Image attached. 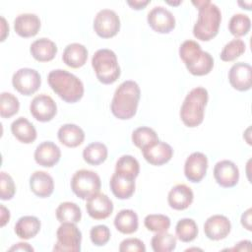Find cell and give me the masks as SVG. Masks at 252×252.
Returning a JSON list of instances; mask_svg holds the SVG:
<instances>
[{
  "label": "cell",
  "mask_w": 252,
  "mask_h": 252,
  "mask_svg": "<svg viewBox=\"0 0 252 252\" xmlns=\"http://www.w3.org/2000/svg\"><path fill=\"white\" fill-rule=\"evenodd\" d=\"M192 4L198 9V19L193 27V34L199 40L209 41L219 32L221 22L220 10L210 0L192 1Z\"/></svg>",
  "instance_id": "1"
},
{
  "label": "cell",
  "mask_w": 252,
  "mask_h": 252,
  "mask_svg": "<svg viewBox=\"0 0 252 252\" xmlns=\"http://www.w3.org/2000/svg\"><path fill=\"white\" fill-rule=\"evenodd\" d=\"M140 96L139 85L131 80L124 81L114 92L110 104L112 114L121 120L132 118L137 112Z\"/></svg>",
  "instance_id": "2"
},
{
  "label": "cell",
  "mask_w": 252,
  "mask_h": 252,
  "mask_svg": "<svg viewBox=\"0 0 252 252\" xmlns=\"http://www.w3.org/2000/svg\"><path fill=\"white\" fill-rule=\"evenodd\" d=\"M47 81L52 91L68 103H75L84 95L83 82L66 70L56 69L50 71Z\"/></svg>",
  "instance_id": "3"
},
{
  "label": "cell",
  "mask_w": 252,
  "mask_h": 252,
  "mask_svg": "<svg viewBox=\"0 0 252 252\" xmlns=\"http://www.w3.org/2000/svg\"><path fill=\"white\" fill-rule=\"evenodd\" d=\"M179 56L187 70L194 76L207 75L214 67V58L212 55L207 51H203L200 44L191 39L181 43Z\"/></svg>",
  "instance_id": "4"
},
{
  "label": "cell",
  "mask_w": 252,
  "mask_h": 252,
  "mask_svg": "<svg viewBox=\"0 0 252 252\" xmlns=\"http://www.w3.org/2000/svg\"><path fill=\"white\" fill-rule=\"evenodd\" d=\"M208 99V91L203 87L194 88L188 93L180 107V118L187 127H197L203 122Z\"/></svg>",
  "instance_id": "5"
},
{
  "label": "cell",
  "mask_w": 252,
  "mask_h": 252,
  "mask_svg": "<svg viewBox=\"0 0 252 252\" xmlns=\"http://www.w3.org/2000/svg\"><path fill=\"white\" fill-rule=\"evenodd\" d=\"M92 66L97 80L104 85L113 84L121 74L116 54L107 48L98 49L94 52Z\"/></svg>",
  "instance_id": "6"
},
{
  "label": "cell",
  "mask_w": 252,
  "mask_h": 252,
  "mask_svg": "<svg viewBox=\"0 0 252 252\" xmlns=\"http://www.w3.org/2000/svg\"><path fill=\"white\" fill-rule=\"evenodd\" d=\"M101 181L98 174L93 170H77L71 179V189L80 199H88L99 192Z\"/></svg>",
  "instance_id": "7"
},
{
  "label": "cell",
  "mask_w": 252,
  "mask_h": 252,
  "mask_svg": "<svg viewBox=\"0 0 252 252\" xmlns=\"http://www.w3.org/2000/svg\"><path fill=\"white\" fill-rule=\"evenodd\" d=\"M57 242L54 251L79 252L81 250L82 232L73 222H62L56 231Z\"/></svg>",
  "instance_id": "8"
},
{
  "label": "cell",
  "mask_w": 252,
  "mask_h": 252,
  "mask_svg": "<svg viewBox=\"0 0 252 252\" xmlns=\"http://www.w3.org/2000/svg\"><path fill=\"white\" fill-rule=\"evenodd\" d=\"M94 30L102 38L113 37L120 30V19L113 10L101 9L94 17Z\"/></svg>",
  "instance_id": "9"
},
{
  "label": "cell",
  "mask_w": 252,
  "mask_h": 252,
  "mask_svg": "<svg viewBox=\"0 0 252 252\" xmlns=\"http://www.w3.org/2000/svg\"><path fill=\"white\" fill-rule=\"evenodd\" d=\"M14 89L23 95L34 94L40 87L41 78L39 73L32 68H21L12 77Z\"/></svg>",
  "instance_id": "10"
},
{
  "label": "cell",
  "mask_w": 252,
  "mask_h": 252,
  "mask_svg": "<svg viewBox=\"0 0 252 252\" xmlns=\"http://www.w3.org/2000/svg\"><path fill=\"white\" fill-rule=\"evenodd\" d=\"M30 111L37 121L48 122L56 115L57 105L51 96L40 94L34 96L31 101Z\"/></svg>",
  "instance_id": "11"
},
{
  "label": "cell",
  "mask_w": 252,
  "mask_h": 252,
  "mask_svg": "<svg viewBox=\"0 0 252 252\" xmlns=\"http://www.w3.org/2000/svg\"><path fill=\"white\" fill-rule=\"evenodd\" d=\"M149 26L158 33H168L175 27L173 14L162 6L154 7L147 16Z\"/></svg>",
  "instance_id": "12"
},
{
  "label": "cell",
  "mask_w": 252,
  "mask_h": 252,
  "mask_svg": "<svg viewBox=\"0 0 252 252\" xmlns=\"http://www.w3.org/2000/svg\"><path fill=\"white\" fill-rule=\"evenodd\" d=\"M214 177L220 186L231 188L238 183L239 169L231 160H220L215 164Z\"/></svg>",
  "instance_id": "13"
},
{
  "label": "cell",
  "mask_w": 252,
  "mask_h": 252,
  "mask_svg": "<svg viewBox=\"0 0 252 252\" xmlns=\"http://www.w3.org/2000/svg\"><path fill=\"white\" fill-rule=\"evenodd\" d=\"M208 169V158L201 152L192 153L185 160L184 174L185 177L193 182H200L206 175Z\"/></svg>",
  "instance_id": "14"
},
{
  "label": "cell",
  "mask_w": 252,
  "mask_h": 252,
  "mask_svg": "<svg viewBox=\"0 0 252 252\" xmlns=\"http://www.w3.org/2000/svg\"><path fill=\"white\" fill-rule=\"evenodd\" d=\"M86 209L88 215L94 220H104L113 212V203L103 193H96L87 199Z\"/></svg>",
  "instance_id": "15"
},
{
  "label": "cell",
  "mask_w": 252,
  "mask_h": 252,
  "mask_svg": "<svg viewBox=\"0 0 252 252\" xmlns=\"http://www.w3.org/2000/svg\"><path fill=\"white\" fill-rule=\"evenodd\" d=\"M252 68L248 63L237 62L231 66L228 72V81L231 87L239 92L251 89Z\"/></svg>",
  "instance_id": "16"
},
{
  "label": "cell",
  "mask_w": 252,
  "mask_h": 252,
  "mask_svg": "<svg viewBox=\"0 0 252 252\" xmlns=\"http://www.w3.org/2000/svg\"><path fill=\"white\" fill-rule=\"evenodd\" d=\"M231 229L230 220L222 215H214L207 219L204 223L205 235L211 240L225 238Z\"/></svg>",
  "instance_id": "17"
},
{
  "label": "cell",
  "mask_w": 252,
  "mask_h": 252,
  "mask_svg": "<svg viewBox=\"0 0 252 252\" xmlns=\"http://www.w3.org/2000/svg\"><path fill=\"white\" fill-rule=\"evenodd\" d=\"M144 158L153 165H162L168 162L173 155L170 145L165 142L158 141L153 145L142 150Z\"/></svg>",
  "instance_id": "18"
},
{
  "label": "cell",
  "mask_w": 252,
  "mask_h": 252,
  "mask_svg": "<svg viewBox=\"0 0 252 252\" xmlns=\"http://www.w3.org/2000/svg\"><path fill=\"white\" fill-rule=\"evenodd\" d=\"M33 157L37 164L43 167H52L59 161L61 151L53 142L45 141L36 147Z\"/></svg>",
  "instance_id": "19"
},
{
  "label": "cell",
  "mask_w": 252,
  "mask_h": 252,
  "mask_svg": "<svg viewBox=\"0 0 252 252\" xmlns=\"http://www.w3.org/2000/svg\"><path fill=\"white\" fill-rule=\"evenodd\" d=\"M194 200L192 189L186 184H177L173 186L167 195V202L170 208L182 211L187 209Z\"/></svg>",
  "instance_id": "20"
},
{
  "label": "cell",
  "mask_w": 252,
  "mask_h": 252,
  "mask_svg": "<svg viewBox=\"0 0 252 252\" xmlns=\"http://www.w3.org/2000/svg\"><path fill=\"white\" fill-rule=\"evenodd\" d=\"M40 29V20L38 16L32 13L18 15L14 20V30L22 37L34 36Z\"/></svg>",
  "instance_id": "21"
},
{
  "label": "cell",
  "mask_w": 252,
  "mask_h": 252,
  "mask_svg": "<svg viewBox=\"0 0 252 252\" xmlns=\"http://www.w3.org/2000/svg\"><path fill=\"white\" fill-rule=\"evenodd\" d=\"M30 188L35 196L47 198L54 190L53 178L45 171H34L30 177Z\"/></svg>",
  "instance_id": "22"
},
{
  "label": "cell",
  "mask_w": 252,
  "mask_h": 252,
  "mask_svg": "<svg viewBox=\"0 0 252 252\" xmlns=\"http://www.w3.org/2000/svg\"><path fill=\"white\" fill-rule=\"evenodd\" d=\"M58 140L68 148H76L85 140L84 130L76 124L67 123L62 125L57 132Z\"/></svg>",
  "instance_id": "23"
},
{
  "label": "cell",
  "mask_w": 252,
  "mask_h": 252,
  "mask_svg": "<svg viewBox=\"0 0 252 252\" xmlns=\"http://www.w3.org/2000/svg\"><path fill=\"white\" fill-rule=\"evenodd\" d=\"M30 52L36 61L48 62L55 57L57 53V46L49 38L41 37L31 44Z\"/></svg>",
  "instance_id": "24"
},
{
  "label": "cell",
  "mask_w": 252,
  "mask_h": 252,
  "mask_svg": "<svg viewBox=\"0 0 252 252\" xmlns=\"http://www.w3.org/2000/svg\"><path fill=\"white\" fill-rule=\"evenodd\" d=\"M88 59V49L85 45L73 42L68 44L62 55L63 62L71 68H80L85 65Z\"/></svg>",
  "instance_id": "25"
},
{
  "label": "cell",
  "mask_w": 252,
  "mask_h": 252,
  "mask_svg": "<svg viewBox=\"0 0 252 252\" xmlns=\"http://www.w3.org/2000/svg\"><path fill=\"white\" fill-rule=\"evenodd\" d=\"M109 186L116 198L129 199L135 192V179L114 172L110 178Z\"/></svg>",
  "instance_id": "26"
},
{
  "label": "cell",
  "mask_w": 252,
  "mask_h": 252,
  "mask_svg": "<svg viewBox=\"0 0 252 252\" xmlns=\"http://www.w3.org/2000/svg\"><path fill=\"white\" fill-rule=\"evenodd\" d=\"M11 132L18 141L24 144H31L36 139V130L33 124L25 117H19L12 122Z\"/></svg>",
  "instance_id": "27"
},
{
  "label": "cell",
  "mask_w": 252,
  "mask_h": 252,
  "mask_svg": "<svg viewBox=\"0 0 252 252\" xmlns=\"http://www.w3.org/2000/svg\"><path fill=\"white\" fill-rule=\"evenodd\" d=\"M114 226L123 234L134 233L139 226L137 214L130 209L119 211L114 219Z\"/></svg>",
  "instance_id": "28"
},
{
  "label": "cell",
  "mask_w": 252,
  "mask_h": 252,
  "mask_svg": "<svg viewBox=\"0 0 252 252\" xmlns=\"http://www.w3.org/2000/svg\"><path fill=\"white\" fill-rule=\"evenodd\" d=\"M40 220L34 216L21 217L15 224V233L22 239H31L40 230Z\"/></svg>",
  "instance_id": "29"
},
{
  "label": "cell",
  "mask_w": 252,
  "mask_h": 252,
  "mask_svg": "<svg viewBox=\"0 0 252 252\" xmlns=\"http://www.w3.org/2000/svg\"><path fill=\"white\" fill-rule=\"evenodd\" d=\"M107 154V148L104 144L100 142H94L84 149L83 158L89 164L98 165L106 159Z\"/></svg>",
  "instance_id": "30"
},
{
  "label": "cell",
  "mask_w": 252,
  "mask_h": 252,
  "mask_svg": "<svg viewBox=\"0 0 252 252\" xmlns=\"http://www.w3.org/2000/svg\"><path fill=\"white\" fill-rule=\"evenodd\" d=\"M56 218L62 222L77 223L81 220L82 212L80 207L73 202H63L56 209Z\"/></svg>",
  "instance_id": "31"
},
{
  "label": "cell",
  "mask_w": 252,
  "mask_h": 252,
  "mask_svg": "<svg viewBox=\"0 0 252 252\" xmlns=\"http://www.w3.org/2000/svg\"><path fill=\"white\" fill-rule=\"evenodd\" d=\"M114 172L120 175L135 179L140 172L139 161L133 156H130V155L121 156L116 161Z\"/></svg>",
  "instance_id": "32"
},
{
  "label": "cell",
  "mask_w": 252,
  "mask_h": 252,
  "mask_svg": "<svg viewBox=\"0 0 252 252\" xmlns=\"http://www.w3.org/2000/svg\"><path fill=\"white\" fill-rule=\"evenodd\" d=\"M158 141V134L150 127L142 126L135 129L132 133V142L137 148L141 149V151Z\"/></svg>",
  "instance_id": "33"
},
{
  "label": "cell",
  "mask_w": 252,
  "mask_h": 252,
  "mask_svg": "<svg viewBox=\"0 0 252 252\" xmlns=\"http://www.w3.org/2000/svg\"><path fill=\"white\" fill-rule=\"evenodd\" d=\"M177 238L182 242H191L198 235V226L192 219H181L177 221L175 226Z\"/></svg>",
  "instance_id": "34"
},
{
  "label": "cell",
  "mask_w": 252,
  "mask_h": 252,
  "mask_svg": "<svg viewBox=\"0 0 252 252\" xmlns=\"http://www.w3.org/2000/svg\"><path fill=\"white\" fill-rule=\"evenodd\" d=\"M151 245L155 252H170L176 247V237L167 231L157 232L152 237Z\"/></svg>",
  "instance_id": "35"
},
{
  "label": "cell",
  "mask_w": 252,
  "mask_h": 252,
  "mask_svg": "<svg viewBox=\"0 0 252 252\" xmlns=\"http://www.w3.org/2000/svg\"><path fill=\"white\" fill-rule=\"evenodd\" d=\"M246 44L240 38H234L228 41L222 48L220 57L222 61L230 62L238 58L245 52Z\"/></svg>",
  "instance_id": "36"
},
{
  "label": "cell",
  "mask_w": 252,
  "mask_h": 252,
  "mask_svg": "<svg viewBox=\"0 0 252 252\" xmlns=\"http://www.w3.org/2000/svg\"><path fill=\"white\" fill-rule=\"evenodd\" d=\"M251 28V20L245 14L233 15L228 23V30L234 36H243L248 33Z\"/></svg>",
  "instance_id": "37"
},
{
  "label": "cell",
  "mask_w": 252,
  "mask_h": 252,
  "mask_svg": "<svg viewBox=\"0 0 252 252\" xmlns=\"http://www.w3.org/2000/svg\"><path fill=\"white\" fill-rule=\"evenodd\" d=\"M20 102L17 96L11 93L3 92L0 95V115L2 118H10L18 113Z\"/></svg>",
  "instance_id": "38"
},
{
  "label": "cell",
  "mask_w": 252,
  "mask_h": 252,
  "mask_svg": "<svg viewBox=\"0 0 252 252\" xmlns=\"http://www.w3.org/2000/svg\"><path fill=\"white\" fill-rule=\"evenodd\" d=\"M144 224L150 231L163 232L169 228L170 219L165 215L151 214L145 218Z\"/></svg>",
  "instance_id": "39"
},
{
  "label": "cell",
  "mask_w": 252,
  "mask_h": 252,
  "mask_svg": "<svg viewBox=\"0 0 252 252\" xmlns=\"http://www.w3.org/2000/svg\"><path fill=\"white\" fill-rule=\"evenodd\" d=\"M16 193V186L10 174L2 171L0 174V198L1 200H10Z\"/></svg>",
  "instance_id": "40"
},
{
  "label": "cell",
  "mask_w": 252,
  "mask_h": 252,
  "mask_svg": "<svg viewBox=\"0 0 252 252\" xmlns=\"http://www.w3.org/2000/svg\"><path fill=\"white\" fill-rule=\"evenodd\" d=\"M90 237L95 246H103L110 239V230L106 225L98 224L91 228Z\"/></svg>",
  "instance_id": "41"
},
{
  "label": "cell",
  "mask_w": 252,
  "mask_h": 252,
  "mask_svg": "<svg viewBox=\"0 0 252 252\" xmlns=\"http://www.w3.org/2000/svg\"><path fill=\"white\" fill-rule=\"evenodd\" d=\"M120 252H145L146 246L139 238H126L119 245Z\"/></svg>",
  "instance_id": "42"
},
{
  "label": "cell",
  "mask_w": 252,
  "mask_h": 252,
  "mask_svg": "<svg viewBox=\"0 0 252 252\" xmlns=\"http://www.w3.org/2000/svg\"><path fill=\"white\" fill-rule=\"evenodd\" d=\"M251 208L246 210L241 216V224L247 229L251 230Z\"/></svg>",
  "instance_id": "43"
},
{
  "label": "cell",
  "mask_w": 252,
  "mask_h": 252,
  "mask_svg": "<svg viewBox=\"0 0 252 252\" xmlns=\"http://www.w3.org/2000/svg\"><path fill=\"white\" fill-rule=\"evenodd\" d=\"M0 213H1V215H0V220H0V225L4 226L10 220V212L5 206L1 205L0 206Z\"/></svg>",
  "instance_id": "44"
},
{
  "label": "cell",
  "mask_w": 252,
  "mask_h": 252,
  "mask_svg": "<svg viewBox=\"0 0 252 252\" xmlns=\"http://www.w3.org/2000/svg\"><path fill=\"white\" fill-rule=\"evenodd\" d=\"M150 3L149 0H134V1H127V4L135 10H141L144 9L148 4Z\"/></svg>",
  "instance_id": "45"
},
{
  "label": "cell",
  "mask_w": 252,
  "mask_h": 252,
  "mask_svg": "<svg viewBox=\"0 0 252 252\" xmlns=\"http://www.w3.org/2000/svg\"><path fill=\"white\" fill-rule=\"evenodd\" d=\"M10 251H33V248L26 242H19L16 245L12 246L10 249Z\"/></svg>",
  "instance_id": "46"
},
{
  "label": "cell",
  "mask_w": 252,
  "mask_h": 252,
  "mask_svg": "<svg viewBox=\"0 0 252 252\" xmlns=\"http://www.w3.org/2000/svg\"><path fill=\"white\" fill-rule=\"evenodd\" d=\"M7 34H9V26L4 17H1V41H4Z\"/></svg>",
  "instance_id": "47"
},
{
  "label": "cell",
  "mask_w": 252,
  "mask_h": 252,
  "mask_svg": "<svg viewBox=\"0 0 252 252\" xmlns=\"http://www.w3.org/2000/svg\"><path fill=\"white\" fill-rule=\"evenodd\" d=\"M243 243H244V240H242V241L238 242V243H237V245H236L234 248H232L231 250H238V251H243V250H246V251H249L247 248H245V247L243 246Z\"/></svg>",
  "instance_id": "48"
},
{
  "label": "cell",
  "mask_w": 252,
  "mask_h": 252,
  "mask_svg": "<svg viewBox=\"0 0 252 252\" xmlns=\"http://www.w3.org/2000/svg\"><path fill=\"white\" fill-rule=\"evenodd\" d=\"M238 4H239V5H242V6H243V8H244V6H246V5H247V7H250V6H251V2H250V1H249V2H247V3H246V2H244V3H242V2H238Z\"/></svg>",
  "instance_id": "49"
}]
</instances>
